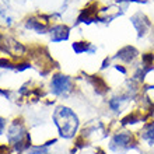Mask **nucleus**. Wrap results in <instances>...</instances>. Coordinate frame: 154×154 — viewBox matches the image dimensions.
Here are the masks:
<instances>
[{"label":"nucleus","mask_w":154,"mask_h":154,"mask_svg":"<svg viewBox=\"0 0 154 154\" xmlns=\"http://www.w3.org/2000/svg\"><path fill=\"white\" fill-rule=\"evenodd\" d=\"M53 119H55V123H56L62 137L70 139L76 134L77 129H79V118L70 108L59 106L53 114Z\"/></svg>","instance_id":"nucleus-1"},{"label":"nucleus","mask_w":154,"mask_h":154,"mask_svg":"<svg viewBox=\"0 0 154 154\" xmlns=\"http://www.w3.org/2000/svg\"><path fill=\"white\" fill-rule=\"evenodd\" d=\"M109 150L115 154H123L137 147V139L132 132H116L109 140Z\"/></svg>","instance_id":"nucleus-2"},{"label":"nucleus","mask_w":154,"mask_h":154,"mask_svg":"<svg viewBox=\"0 0 154 154\" xmlns=\"http://www.w3.org/2000/svg\"><path fill=\"white\" fill-rule=\"evenodd\" d=\"M51 88H52V93L55 95H63V97H66L73 90L72 79L69 76H65V74H56L52 79Z\"/></svg>","instance_id":"nucleus-3"},{"label":"nucleus","mask_w":154,"mask_h":154,"mask_svg":"<svg viewBox=\"0 0 154 154\" xmlns=\"http://www.w3.org/2000/svg\"><path fill=\"white\" fill-rule=\"evenodd\" d=\"M130 21H132V25L134 27V29L137 31L139 38H144L151 31V28H153L150 18L142 11H137L136 14H133L130 17Z\"/></svg>","instance_id":"nucleus-4"},{"label":"nucleus","mask_w":154,"mask_h":154,"mask_svg":"<svg viewBox=\"0 0 154 154\" xmlns=\"http://www.w3.org/2000/svg\"><path fill=\"white\" fill-rule=\"evenodd\" d=\"M139 57V51L132 45H126L123 48H121L116 52V55L114 56V59L125 63V65H132L134 63V60Z\"/></svg>","instance_id":"nucleus-5"},{"label":"nucleus","mask_w":154,"mask_h":154,"mask_svg":"<svg viewBox=\"0 0 154 154\" xmlns=\"http://www.w3.org/2000/svg\"><path fill=\"white\" fill-rule=\"evenodd\" d=\"M70 35V29L69 27H66V25H55V27H52V29H51V39L53 41V42H62V41H66L67 38H69Z\"/></svg>","instance_id":"nucleus-6"},{"label":"nucleus","mask_w":154,"mask_h":154,"mask_svg":"<svg viewBox=\"0 0 154 154\" xmlns=\"http://www.w3.org/2000/svg\"><path fill=\"white\" fill-rule=\"evenodd\" d=\"M140 140L147 143L149 146H154V121H149L143 125L140 130Z\"/></svg>","instance_id":"nucleus-7"},{"label":"nucleus","mask_w":154,"mask_h":154,"mask_svg":"<svg viewBox=\"0 0 154 154\" xmlns=\"http://www.w3.org/2000/svg\"><path fill=\"white\" fill-rule=\"evenodd\" d=\"M72 48H73V51L77 55H81V53H90V55H93V53L97 52V46L90 44L88 41H77V42H73Z\"/></svg>","instance_id":"nucleus-8"},{"label":"nucleus","mask_w":154,"mask_h":154,"mask_svg":"<svg viewBox=\"0 0 154 154\" xmlns=\"http://www.w3.org/2000/svg\"><path fill=\"white\" fill-rule=\"evenodd\" d=\"M25 27L28 29H34V31H37V32L42 34L46 31V27H48V21L44 20V18H41V17H32V18H29L28 21H25Z\"/></svg>","instance_id":"nucleus-9"},{"label":"nucleus","mask_w":154,"mask_h":154,"mask_svg":"<svg viewBox=\"0 0 154 154\" xmlns=\"http://www.w3.org/2000/svg\"><path fill=\"white\" fill-rule=\"evenodd\" d=\"M90 83L93 85V88L95 90V93L100 94V95H104V94H106L109 91V87L106 84V81L101 76H91Z\"/></svg>","instance_id":"nucleus-10"},{"label":"nucleus","mask_w":154,"mask_h":154,"mask_svg":"<svg viewBox=\"0 0 154 154\" xmlns=\"http://www.w3.org/2000/svg\"><path fill=\"white\" fill-rule=\"evenodd\" d=\"M28 154H48L46 147H32L31 150H28Z\"/></svg>","instance_id":"nucleus-11"},{"label":"nucleus","mask_w":154,"mask_h":154,"mask_svg":"<svg viewBox=\"0 0 154 154\" xmlns=\"http://www.w3.org/2000/svg\"><path fill=\"white\" fill-rule=\"evenodd\" d=\"M109 65H111V59H109V57H105V59H104V62H102L101 69H106V67H109Z\"/></svg>","instance_id":"nucleus-12"},{"label":"nucleus","mask_w":154,"mask_h":154,"mask_svg":"<svg viewBox=\"0 0 154 154\" xmlns=\"http://www.w3.org/2000/svg\"><path fill=\"white\" fill-rule=\"evenodd\" d=\"M4 126H6V122H4V119H2V118H0V133L4 130Z\"/></svg>","instance_id":"nucleus-13"},{"label":"nucleus","mask_w":154,"mask_h":154,"mask_svg":"<svg viewBox=\"0 0 154 154\" xmlns=\"http://www.w3.org/2000/svg\"><path fill=\"white\" fill-rule=\"evenodd\" d=\"M115 2H119V3H122V2H129V0H115Z\"/></svg>","instance_id":"nucleus-14"},{"label":"nucleus","mask_w":154,"mask_h":154,"mask_svg":"<svg viewBox=\"0 0 154 154\" xmlns=\"http://www.w3.org/2000/svg\"><path fill=\"white\" fill-rule=\"evenodd\" d=\"M153 42H154V32H153Z\"/></svg>","instance_id":"nucleus-15"}]
</instances>
